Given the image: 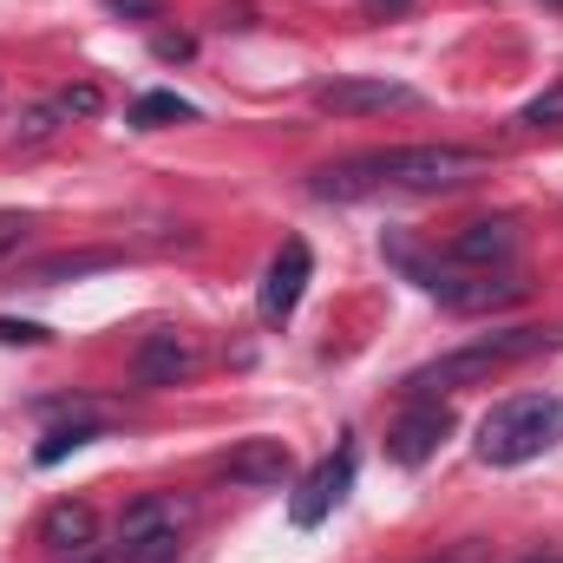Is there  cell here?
Masks as SVG:
<instances>
[{"label":"cell","mask_w":563,"mask_h":563,"mask_svg":"<svg viewBox=\"0 0 563 563\" xmlns=\"http://www.w3.org/2000/svg\"><path fill=\"white\" fill-rule=\"evenodd\" d=\"M445 432H452V407L445 400H413L400 420L387 426V459L407 465V472H420L426 459L445 445Z\"/></svg>","instance_id":"cell-8"},{"label":"cell","mask_w":563,"mask_h":563,"mask_svg":"<svg viewBox=\"0 0 563 563\" xmlns=\"http://www.w3.org/2000/svg\"><path fill=\"white\" fill-rule=\"evenodd\" d=\"M518 125H531V132H544V125H563V79L551 86V92H544V99H531V106H525V119H518Z\"/></svg>","instance_id":"cell-17"},{"label":"cell","mask_w":563,"mask_h":563,"mask_svg":"<svg viewBox=\"0 0 563 563\" xmlns=\"http://www.w3.org/2000/svg\"><path fill=\"white\" fill-rule=\"evenodd\" d=\"M413 276H420L445 308H459V314H485V308H505V301H518V295H525V282L511 276V269H485L478 282L439 276V269H413Z\"/></svg>","instance_id":"cell-10"},{"label":"cell","mask_w":563,"mask_h":563,"mask_svg":"<svg viewBox=\"0 0 563 563\" xmlns=\"http://www.w3.org/2000/svg\"><path fill=\"white\" fill-rule=\"evenodd\" d=\"M544 7H563V0H544Z\"/></svg>","instance_id":"cell-27"},{"label":"cell","mask_w":563,"mask_h":563,"mask_svg":"<svg viewBox=\"0 0 563 563\" xmlns=\"http://www.w3.org/2000/svg\"><path fill=\"white\" fill-rule=\"evenodd\" d=\"M551 347H563V328H498V334H478V341L413 367L407 394L432 400V394H452V387H485V380H498V374H511V367H525V361H538Z\"/></svg>","instance_id":"cell-2"},{"label":"cell","mask_w":563,"mask_h":563,"mask_svg":"<svg viewBox=\"0 0 563 563\" xmlns=\"http://www.w3.org/2000/svg\"><path fill=\"white\" fill-rule=\"evenodd\" d=\"M119 263H125L119 250H59V256H40L26 269V288H59V282H79V276H106Z\"/></svg>","instance_id":"cell-14"},{"label":"cell","mask_w":563,"mask_h":563,"mask_svg":"<svg viewBox=\"0 0 563 563\" xmlns=\"http://www.w3.org/2000/svg\"><path fill=\"white\" fill-rule=\"evenodd\" d=\"M420 92L400 86V79H367V73H341V79H321L314 86V112L328 119H374V112H413Z\"/></svg>","instance_id":"cell-4"},{"label":"cell","mask_w":563,"mask_h":563,"mask_svg":"<svg viewBox=\"0 0 563 563\" xmlns=\"http://www.w3.org/2000/svg\"><path fill=\"white\" fill-rule=\"evenodd\" d=\"M40 544H46L53 558H86V551L99 544V511H92L86 498H59V505L40 518Z\"/></svg>","instance_id":"cell-13"},{"label":"cell","mask_w":563,"mask_h":563,"mask_svg":"<svg viewBox=\"0 0 563 563\" xmlns=\"http://www.w3.org/2000/svg\"><path fill=\"white\" fill-rule=\"evenodd\" d=\"M551 445H563V400L558 394H518V400H498L478 420V459L485 465H531Z\"/></svg>","instance_id":"cell-3"},{"label":"cell","mask_w":563,"mask_h":563,"mask_svg":"<svg viewBox=\"0 0 563 563\" xmlns=\"http://www.w3.org/2000/svg\"><path fill=\"white\" fill-rule=\"evenodd\" d=\"M33 236V217H20V210H0V263L7 256H20V243Z\"/></svg>","instance_id":"cell-19"},{"label":"cell","mask_w":563,"mask_h":563,"mask_svg":"<svg viewBox=\"0 0 563 563\" xmlns=\"http://www.w3.org/2000/svg\"><path fill=\"white\" fill-rule=\"evenodd\" d=\"M79 563H157L151 551H139V544H119V551H86Z\"/></svg>","instance_id":"cell-22"},{"label":"cell","mask_w":563,"mask_h":563,"mask_svg":"<svg viewBox=\"0 0 563 563\" xmlns=\"http://www.w3.org/2000/svg\"><path fill=\"white\" fill-rule=\"evenodd\" d=\"M426 563H492V544H485V538H459V544L432 551Z\"/></svg>","instance_id":"cell-20"},{"label":"cell","mask_w":563,"mask_h":563,"mask_svg":"<svg viewBox=\"0 0 563 563\" xmlns=\"http://www.w3.org/2000/svg\"><path fill=\"white\" fill-rule=\"evenodd\" d=\"M190 525V498H177V492H144L132 498L125 511H119V544H139L151 558L164 563L177 551V531Z\"/></svg>","instance_id":"cell-5"},{"label":"cell","mask_w":563,"mask_h":563,"mask_svg":"<svg viewBox=\"0 0 563 563\" xmlns=\"http://www.w3.org/2000/svg\"><path fill=\"white\" fill-rule=\"evenodd\" d=\"M347 492H354V445H334V452H328V459H321V465H314L301 485H295V498H288V518H295L301 531H314V525H321V518H328V511L347 498Z\"/></svg>","instance_id":"cell-7"},{"label":"cell","mask_w":563,"mask_h":563,"mask_svg":"<svg viewBox=\"0 0 563 563\" xmlns=\"http://www.w3.org/2000/svg\"><path fill=\"white\" fill-rule=\"evenodd\" d=\"M119 20H164V0H106Z\"/></svg>","instance_id":"cell-21"},{"label":"cell","mask_w":563,"mask_h":563,"mask_svg":"<svg viewBox=\"0 0 563 563\" xmlns=\"http://www.w3.org/2000/svg\"><path fill=\"white\" fill-rule=\"evenodd\" d=\"M525 563H563V544H544V551H531Z\"/></svg>","instance_id":"cell-26"},{"label":"cell","mask_w":563,"mask_h":563,"mask_svg":"<svg viewBox=\"0 0 563 563\" xmlns=\"http://www.w3.org/2000/svg\"><path fill=\"white\" fill-rule=\"evenodd\" d=\"M0 341H46L40 321H0Z\"/></svg>","instance_id":"cell-23"},{"label":"cell","mask_w":563,"mask_h":563,"mask_svg":"<svg viewBox=\"0 0 563 563\" xmlns=\"http://www.w3.org/2000/svg\"><path fill=\"white\" fill-rule=\"evenodd\" d=\"M79 445H92V426H53L46 445H40V465H59V459L79 452Z\"/></svg>","instance_id":"cell-16"},{"label":"cell","mask_w":563,"mask_h":563,"mask_svg":"<svg viewBox=\"0 0 563 563\" xmlns=\"http://www.w3.org/2000/svg\"><path fill=\"white\" fill-rule=\"evenodd\" d=\"M53 112H59V119H92V112H99V86H66V92L53 99Z\"/></svg>","instance_id":"cell-18"},{"label":"cell","mask_w":563,"mask_h":563,"mask_svg":"<svg viewBox=\"0 0 563 563\" xmlns=\"http://www.w3.org/2000/svg\"><path fill=\"white\" fill-rule=\"evenodd\" d=\"M485 177V157L465 151V144H394V151H361V157H341V164H321L314 170V197L321 203H361L374 190H459Z\"/></svg>","instance_id":"cell-1"},{"label":"cell","mask_w":563,"mask_h":563,"mask_svg":"<svg viewBox=\"0 0 563 563\" xmlns=\"http://www.w3.org/2000/svg\"><path fill=\"white\" fill-rule=\"evenodd\" d=\"M361 7H367V13H374V20H394V13H407V7H413V0H361Z\"/></svg>","instance_id":"cell-25"},{"label":"cell","mask_w":563,"mask_h":563,"mask_svg":"<svg viewBox=\"0 0 563 563\" xmlns=\"http://www.w3.org/2000/svg\"><path fill=\"white\" fill-rule=\"evenodd\" d=\"M308 282H314V256H308L301 236H288L276 250V263H269V276H263V321H269V328H282V321L301 308Z\"/></svg>","instance_id":"cell-9"},{"label":"cell","mask_w":563,"mask_h":563,"mask_svg":"<svg viewBox=\"0 0 563 563\" xmlns=\"http://www.w3.org/2000/svg\"><path fill=\"white\" fill-rule=\"evenodd\" d=\"M197 119V106L190 99H177V92H144L139 106H132V125L139 132H157V125H190Z\"/></svg>","instance_id":"cell-15"},{"label":"cell","mask_w":563,"mask_h":563,"mask_svg":"<svg viewBox=\"0 0 563 563\" xmlns=\"http://www.w3.org/2000/svg\"><path fill=\"white\" fill-rule=\"evenodd\" d=\"M157 59H190V40L184 33H157Z\"/></svg>","instance_id":"cell-24"},{"label":"cell","mask_w":563,"mask_h":563,"mask_svg":"<svg viewBox=\"0 0 563 563\" xmlns=\"http://www.w3.org/2000/svg\"><path fill=\"white\" fill-rule=\"evenodd\" d=\"M288 472H295V452L282 439H243L223 459V478L243 485V492H276V485H288Z\"/></svg>","instance_id":"cell-12"},{"label":"cell","mask_w":563,"mask_h":563,"mask_svg":"<svg viewBox=\"0 0 563 563\" xmlns=\"http://www.w3.org/2000/svg\"><path fill=\"white\" fill-rule=\"evenodd\" d=\"M197 367H203V347L184 328H151L132 347V380L139 387H184Z\"/></svg>","instance_id":"cell-6"},{"label":"cell","mask_w":563,"mask_h":563,"mask_svg":"<svg viewBox=\"0 0 563 563\" xmlns=\"http://www.w3.org/2000/svg\"><path fill=\"white\" fill-rule=\"evenodd\" d=\"M452 269H511V256H518V223L511 217H478V223H465L459 236H452Z\"/></svg>","instance_id":"cell-11"}]
</instances>
